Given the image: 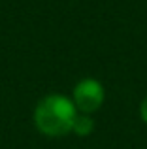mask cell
<instances>
[{"instance_id":"1","label":"cell","mask_w":147,"mask_h":149,"mask_svg":"<svg viewBox=\"0 0 147 149\" xmlns=\"http://www.w3.org/2000/svg\"><path fill=\"white\" fill-rule=\"evenodd\" d=\"M79 111L66 95H47L38 100L34 108V127L47 138H62L72 134Z\"/></svg>"},{"instance_id":"2","label":"cell","mask_w":147,"mask_h":149,"mask_svg":"<svg viewBox=\"0 0 147 149\" xmlns=\"http://www.w3.org/2000/svg\"><path fill=\"white\" fill-rule=\"evenodd\" d=\"M72 102L76 106V109L83 115H92L104 106L106 100V91L104 85L94 77H85V79L77 81L74 85L72 91Z\"/></svg>"},{"instance_id":"3","label":"cell","mask_w":147,"mask_h":149,"mask_svg":"<svg viewBox=\"0 0 147 149\" xmlns=\"http://www.w3.org/2000/svg\"><path fill=\"white\" fill-rule=\"evenodd\" d=\"M92 128H94V121H92L91 115H83V113H79L76 119V123H74V134L77 136H89L92 132Z\"/></svg>"},{"instance_id":"4","label":"cell","mask_w":147,"mask_h":149,"mask_svg":"<svg viewBox=\"0 0 147 149\" xmlns=\"http://www.w3.org/2000/svg\"><path fill=\"white\" fill-rule=\"evenodd\" d=\"M140 117H141V121L147 125V96H144V100L140 102Z\"/></svg>"}]
</instances>
